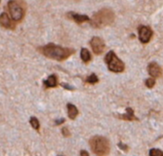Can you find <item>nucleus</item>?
Here are the masks:
<instances>
[{"mask_svg": "<svg viewBox=\"0 0 163 156\" xmlns=\"http://www.w3.org/2000/svg\"><path fill=\"white\" fill-rule=\"evenodd\" d=\"M44 84L46 87L51 88V87H55L57 85V78L55 75H51L46 81H44Z\"/></svg>", "mask_w": 163, "mask_h": 156, "instance_id": "obj_12", "label": "nucleus"}, {"mask_svg": "<svg viewBox=\"0 0 163 156\" xmlns=\"http://www.w3.org/2000/svg\"><path fill=\"white\" fill-rule=\"evenodd\" d=\"M81 58L84 62H89L91 61V54L85 48H82L81 49Z\"/></svg>", "mask_w": 163, "mask_h": 156, "instance_id": "obj_14", "label": "nucleus"}, {"mask_svg": "<svg viewBox=\"0 0 163 156\" xmlns=\"http://www.w3.org/2000/svg\"><path fill=\"white\" fill-rule=\"evenodd\" d=\"M45 56L49 58H53L55 61H62L64 59L68 58L69 56H71L74 53L73 49L71 48H64L58 45H54L53 43H50L48 45H45L38 49Z\"/></svg>", "mask_w": 163, "mask_h": 156, "instance_id": "obj_1", "label": "nucleus"}, {"mask_svg": "<svg viewBox=\"0 0 163 156\" xmlns=\"http://www.w3.org/2000/svg\"><path fill=\"white\" fill-rule=\"evenodd\" d=\"M148 71H149L150 76L153 77V78H159L162 74L161 67H160L157 63H156V62H151V63L149 64Z\"/></svg>", "mask_w": 163, "mask_h": 156, "instance_id": "obj_9", "label": "nucleus"}, {"mask_svg": "<svg viewBox=\"0 0 163 156\" xmlns=\"http://www.w3.org/2000/svg\"><path fill=\"white\" fill-rule=\"evenodd\" d=\"M90 44H91L92 49L94 51V53L96 54V55H100V54H102V52L105 49L104 41H103L100 38H97V36H94V38H92Z\"/></svg>", "mask_w": 163, "mask_h": 156, "instance_id": "obj_6", "label": "nucleus"}, {"mask_svg": "<svg viewBox=\"0 0 163 156\" xmlns=\"http://www.w3.org/2000/svg\"><path fill=\"white\" fill-rule=\"evenodd\" d=\"M87 83H92V84H94L96 83L97 81H98V78L96 77V75H94V74H92V75L90 77H88L87 78Z\"/></svg>", "mask_w": 163, "mask_h": 156, "instance_id": "obj_17", "label": "nucleus"}, {"mask_svg": "<svg viewBox=\"0 0 163 156\" xmlns=\"http://www.w3.org/2000/svg\"><path fill=\"white\" fill-rule=\"evenodd\" d=\"M118 146H119L120 147H121V149H122L123 150H127V149H128V147H127V146H123L122 143H119V144H118Z\"/></svg>", "mask_w": 163, "mask_h": 156, "instance_id": "obj_23", "label": "nucleus"}, {"mask_svg": "<svg viewBox=\"0 0 163 156\" xmlns=\"http://www.w3.org/2000/svg\"><path fill=\"white\" fill-rule=\"evenodd\" d=\"M145 84H146V86L148 87V88H153V87L154 86V84H156V81H154V79H148L147 81H145Z\"/></svg>", "mask_w": 163, "mask_h": 156, "instance_id": "obj_18", "label": "nucleus"}, {"mask_svg": "<svg viewBox=\"0 0 163 156\" xmlns=\"http://www.w3.org/2000/svg\"><path fill=\"white\" fill-rule=\"evenodd\" d=\"M90 147L94 153L98 156H105L110 152V142L103 136H94L91 138Z\"/></svg>", "mask_w": 163, "mask_h": 156, "instance_id": "obj_2", "label": "nucleus"}, {"mask_svg": "<svg viewBox=\"0 0 163 156\" xmlns=\"http://www.w3.org/2000/svg\"><path fill=\"white\" fill-rule=\"evenodd\" d=\"M119 118L123 119V120H127V121L137 120V119L134 117V110L132 108H130V107H128V108H127V113L124 114V115L119 116Z\"/></svg>", "mask_w": 163, "mask_h": 156, "instance_id": "obj_13", "label": "nucleus"}, {"mask_svg": "<svg viewBox=\"0 0 163 156\" xmlns=\"http://www.w3.org/2000/svg\"><path fill=\"white\" fill-rule=\"evenodd\" d=\"M9 11H10L11 16L14 21H20L22 20L23 16H24V10L22 9V7L17 3L14 0H11L8 3Z\"/></svg>", "mask_w": 163, "mask_h": 156, "instance_id": "obj_5", "label": "nucleus"}, {"mask_svg": "<svg viewBox=\"0 0 163 156\" xmlns=\"http://www.w3.org/2000/svg\"><path fill=\"white\" fill-rule=\"evenodd\" d=\"M139 40L142 43H148L153 36V31L150 27L141 26L139 27Z\"/></svg>", "mask_w": 163, "mask_h": 156, "instance_id": "obj_7", "label": "nucleus"}, {"mask_svg": "<svg viewBox=\"0 0 163 156\" xmlns=\"http://www.w3.org/2000/svg\"><path fill=\"white\" fill-rule=\"evenodd\" d=\"M114 20V13L110 9H102L94 13L92 19V23L94 27L100 28L110 25Z\"/></svg>", "mask_w": 163, "mask_h": 156, "instance_id": "obj_3", "label": "nucleus"}, {"mask_svg": "<svg viewBox=\"0 0 163 156\" xmlns=\"http://www.w3.org/2000/svg\"><path fill=\"white\" fill-rule=\"evenodd\" d=\"M0 25L2 27L6 28V29L13 30L15 28V23H13V21L11 20L6 13H3L0 15Z\"/></svg>", "mask_w": 163, "mask_h": 156, "instance_id": "obj_8", "label": "nucleus"}, {"mask_svg": "<svg viewBox=\"0 0 163 156\" xmlns=\"http://www.w3.org/2000/svg\"><path fill=\"white\" fill-rule=\"evenodd\" d=\"M62 134L65 136V137H69V136L71 135L70 131H69L68 127H63L62 128Z\"/></svg>", "mask_w": 163, "mask_h": 156, "instance_id": "obj_19", "label": "nucleus"}, {"mask_svg": "<svg viewBox=\"0 0 163 156\" xmlns=\"http://www.w3.org/2000/svg\"><path fill=\"white\" fill-rule=\"evenodd\" d=\"M150 156H163V152L158 149H152L149 152Z\"/></svg>", "mask_w": 163, "mask_h": 156, "instance_id": "obj_16", "label": "nucleus"}, {"mask_svg": "<svg viewBox=\"0 0 163 156\" xmlns=\"http://www.w3.org/2000/svg\"><path fill=\"white\" fill-rule=\"evenodd\" d=\"M59 156H62V155H59Z\"/></svg>", "mask_w": 163, "mask_h": 156, "instance_id": "obj_24", "label": "nucleus"}, {"mask_svg": "<svg viewBox=\"0 0 163 156\" xmlns=\"http://www.w3.org/2000/svg\"><path fill=\"white\" fill-rule=\"evenodd\" d=\"M80 156H89V153L86 150H81L80 151Z\"/></svg>", "mask_w": 163, "mask_h": 156, "instance_id": "obj_22", "label": "nucleus"}, {"mask_svg": "<svg viewBox=\"0 0 163 156\" xmlns=\"http://www.w3.org/2000/svg\"><path fill=\"white\" fill-rule=\"evenodd\" d=\"M69 15H70L71 17L78 24L89 20V17L87 15H78V13H69Z\"/></svg>", "mask_w": 163, "mask_h": 156, "instance_id": "obj_11", "label": "nucleus"}, {"mask_svg": "<svg viewBox=\"0 0 163 156\" xmlns=\"http://www.w3.org/2000/svg\"><path fill=\"white\" fill-rule=\"evenodd\" d=\"M67 107H68L69 118L71 119V120H74V119L76 118V116L78 115V109L76 108L75 106H73V104H68Z\"/></svg>", "mask_w": 163, "mask_h": 156, "instance_id": "obj_10", "label": "nucleus"}, {"mask_svg": "<svg viewBox=\"0 0 163 156\" xmlns=\"http://www.w3.org/2000/svg\"><path fill=\"white\" fill-rule=\"evenodd\" d=\"M61 85L64 87V88H66V89H69V90H74V88L73 86H70V85H68L67 83H62Z\"/></svg>", "mask_w": 163, "mask_h": 156, "instance_id": "obj_20", "label": "nucleus"}, {"mask_svg": "<svg viewBox=\"0 0 163 156\" xmlns=\"http://www.w3.org/2000/svg\"><path fill=\"white\" fill-rule=\"evenodd\" d=\"M65 122V119H59V120H56L55 121V124L56 126H58V124H63Z\"/></svg>", "mask_w": 163, "mask_h": 156, "instance_id": "obj_21", "label": "nucleus"}, {"mask_svg": "<svg viewBox=\"0 0 163 156\" xmlns=\"http://www.w3.org/2000/svg\"><path fill=\"white\" fill-rule=\"evenodd\" d=\"M30 123H31V126L33 127L34 129L38 130L39 127H40V124H39V121L37 120V118L35 117H31L30 119Z\"/></svg>", "mask_w": 163, "mask_h": 156, "instance_id": "obj_15", "label": "nucleus"}, {"mask_svg": "<svg viewBox=\"0 0 163 156\" xmlns=\"http://www.w3.org/2000/svg\"><path fill=\"white\" fill-rule=\"evenodd\" d=\"M105 61L108 65L109 70L113 71L116 73H120L123 72L125 69V65L122 62L121 59H119L116 56L113 51H110L105 56Z\"/></svg>", "mask_w": 163, "mask_h": 156, "instance_id": "obj_4", "label": "nucleus"}]
</instances>
